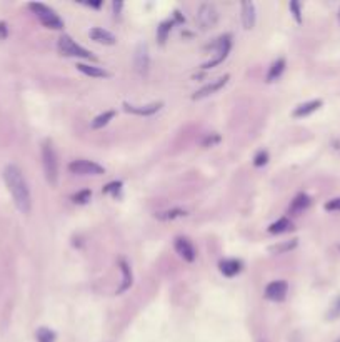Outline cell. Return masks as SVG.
I'll return each instance as SVG.
<instances>
[{
	"mask_svg": "<svg viewBox=\"0 0 340 342\" xmlns=\"http://www.w3.org/2000/svg\"><path fill=\"white\" fill-rule=\"evenodd\" d=\"M218 267H220V272L224 275H227V277H233V275L240 272L242 264H240V260H235V259H225L218 264Z\"/></svg>",
	"mask_w": 340,
	"mask_h": 342,
	"instance_id": "obj_15",
	"label": "cell"
},
{
	"mask_svg": "<svg viewBox=\"0 0 340 342\" xmlns=\"http://www.w3.org/2000/svg\"><path fill=\"white\" fill-rule=\"evenodd\" d=\"M120 189H122V182H110V184L104 187V194H113V196H117L120 192Z\"/></svg>",
	"mask_w": 340,
	"mask_h": 342,
	"instance_id": "obj_28",
	"label": "cell"
},
{
	"mask_svg": "<svg viewBox=\"0 0 340 342\" xmlns=\"http://www.w3.org/2000/svg\"><path fill=\"white\" fill-rule=\"evenodd\" d=\"M119 266H120V270H122V284H120L117 292L120 294L132 286V272H130V267H128V264L125 259H119Z\"/></svg>",
	"mask_w": 340,
	"mask_h": 342,
	"instance_id": "obj_16",
	"label": "cell"
},
{
	"mask_svg": "<svg viewBox=\"0 0 340 342\" xmlns=\"http://www.w3.org/2000/svg\"><path fill=\"white\" fill-rule=\"evenodd\" d=\"M217 142H220V135H217V134H210L204 139L205 147H212V145H215Z\"/></svg>",
	"mask_w": 340,
	"mask_h": 342,
	"instance_id": "obj_31",
	"label": "cell"
},
{
	"mask_svg": "<svg viewBox=\"0 0 340 342\" xmlns=\"http://www.w3.org/2000/svg\"><path fill=\"white\" fill-rule=\"evenodd\" d=\"M113 117H115V110H107V112H104V114L97 115V117L92 120V129H102V127L107 126Z\"/></svg>",
	"mask_w": 340,
	"mask_h": 342,
	"instance_id": "obj_22",
	"label": "cell"
},
{
	"mask_svg": "<svg viewBox=\"0 0 340 342\" xmlns=\"http://www.w3.org/2000/svg\"><path fill=\"white\" fill-rule=\"evenodd\" d=\"M175 251L180 254V257L183 260H187V262H194L195 260V249L194 246L190 244L189 239H185V237H177L175 239Z\"/></svg>",
	"mask_w": 340,
	"mask_h": 342,
	"instance_id": "obj_11",
	"label": "cell"
},
{
	"mask_svg": "<svg viewBox=\"0 0 340 342\" xmlns=\"http://www.w3.org/2000/svg\"><path fill=\"white\" fill-rule=\"evenodd\" d=\"M320 106H322V100H310V102L302 104L294 110V117H307L308 114L317 110Z\"/></svg>",
	"mask_w": 340,
	"mask_h": 342,
	"instance_id": "obj_17",
	"label": "cell"
},
{
	"mask_svg": "<svg viewBox=\"0 0 340 342\" xmlns=\"http://www.w3.org/2000/svg\"><path fill=\"white\" fill-rule=\"evenodd\" d=\"M287 292H288V286L285 281H273L267 286L265 289V297L268 301H273V302H280L287 297Z\"/></svg>",
	"mask_w": 340,
	"mask_h": 342,
	"instance_id": "obj_10",
	"label": "cell"
},
{
	"mask_svg": "<svg viewBox=\"0 0 340 342\" xmlns=\"http://www.w3.org/2000/svg\"><path fill=\"white\" fill-rule=\"evenodd\" d=\"M267 162H268V154L265 152V150H260V152L255 155V159H253V165L255 167H262L267 164Z\"/></svg>",
	"mask_w": 340,
	"mask_h": 342,
	"instance_id": "obj_29",
	"label": "cell"
},
{
	"mask_svg": "<svg viewBox=\"0 0 340 342\" xmlns=\"http://www.w3.org/2000/svg\"><path fill=\"white\" fill-rule=\"evenodd\" d=\"M310 197L307 196V194H299V196L295 197L294 200H292L290 204V212L294 214H299V212H304L305 209L310 205Z\"/></svg>",
	"mask_w": 340,
	"mask_h": 342,
	"instance_id": "obj_19",
	"label": "cell"
},
{
	"mask_svg": "<svg viewBox=\"0 0 340 342\" xmlns=\"http://www.w3.org/2000/svg\"><path fill=\"white\" fill-rule=\"evenodd\" d=\"M294 229V225H292L290 220L287 219V217H282V219H279L277 222H273L270 227H268V232L270 234H284V232H288Z\"/></svg>",
	"mask_w": 340,
	"mask_h": 342,
	"instance_id": "obj_20",
	"label": "cell"
},
{
	"mask_svg": "<svg viewBox=\"0 0 340 342\" xmlns=\"http://www.w3.org/2000/svg\"><path fill=\"white\" fill-rule=\"evenodd\" d=\"M69 170L73 174H79V176H100V174L105 172L102 165H99L93 161H85V159L70 162Z\"/></svg>",
	"mask_w": 340,
	"mask_h": 342,
	"instance_id": "obj_7",
	"label": "cell"
},
{
	"mask_svg": "<svg viewBox=\"0 0 340 342\" xmlns=\"http://www.w3.org/2000/svg\"><path fill=\"white\" fill-rule=\"evenodd\" d=\"M7 37V25L3 22H0V38H5Z\"/></svg>",
	"mask_w": 340,
	"mask_h": 342,
	"instance_id": "obj_35",
	"label": "cell"
},
{
	"mask_svg": "<svg viewBox=\"0 0 340 342\" xmlns=\"http://www.w3.org/2000/svg\"><path fill=\"white\" fill-rule=\"evenodd\" d=\"M42 164H44L47 182H49L50 185H57L58 162H57V154H55V150H54L52 142H44V145H42Z\"/></svg>",
	"mask_w": 340,
	"mask_h": 342,
	"instance_id": "obj_2",
	"label": "cell"
},
{
	"mask_svg": "<svg viewBox=\"0 0 340 342\" xmlns=\"http://www.w3.org/2000/svg\"><path fill=\"white\" fill-rule=\"evenodd\" d=\"M255 5L253 2H244L242 3V24H244V29H253L255 25Z\"/></svg>",
	"mask_w": 340,
	"mask_h": 342,
	"instance_id": "obj_14",
	"label": "cell"
},
{
	"mask_svg": "<svg viewBox=\"0 0 340 342\" xmlns=\"http://www.w3.org/2000/svg\"><path fill=\"white\" fill-rule=\"evenodd\" d=\"M218 22V12L215 5L212 3H202L197 10V24L200 25L202 30L214 29Z\"/></svg>",
	"mask_w": 340,
	"mask_h": 342,
	"instance_id": "obj_6",
	"label": "cell"
},
{
	"mask_svg": "<svg viewBox=\"0 0 340 342\" xmlns=\"http://www.w3.org/2000/svg\"><path fill=\"white\" fill-rule=\"evenodd\" d=\"M77 69L85 73V75L89 77H97V79H102V77H108L110 73L107 71H104V69L100 67H95V65H87V64H77Z\"/></svg>",
	"mask_w": 340,
	"mask_h": 342,
	"instance_id": "obj_18",
	"label": "cell"
},
{
	"mask_svg": "<svg viewBox=\"0 0 340 342\" xmlns=\"http://www.w3.org/2000/svg\"><path fill=\"white\" fill-rule=\"evenodd\" d=\"M134 67L135 71L140 73V75H145L148 72V67H150V54H148V47L147 44L140 42L135 49L134 54Z\"/></svg>",
	"mask_w": 340,
	"mask_h": 342,
	"instance_id": "obj_8",
	"label": "cell"
},
{
	"mask_svg": "<svg viewBox=\"0 0 340 342\" xmlns=\"http://www.w3.org/2000/svg\"><path fill=\"white\" fill-rule=\"evenodd\" d=\"M339 314H340V299L337 301V304H335V309L329 314V317H337Z\"/></svg>",
	"mask_w": 340,
	"mask_h": 342,
	"instance_id": "obj_34",
	"label": "cell"
},
{
	"mask_svg": "<svg viewBox=\"0 0 340 342\" xmlns=\"http://www.w3.org/2000/svg\"><path fill=\"white\" fill-rule=\"evenodd\" d=\"M90 197H92V192L89 189H85L73 196V202H75V204H87V202L90 200Z\"/></svg>",
	"mask_w": 340,
	"mask_h": 342,
	"instance_id": "obj_26",
	"label": "cell"
},
{
	"mask_svg": "<svg viewBox=\"0 0 340 342\" xmlns=\"http://www.w3.org/2000/svg\"><path fill=\"white\" fill-rule=\"evenodd\" d=\"M230 47H232V37H230L229 34H227V36H222L220 38H217V42L212 45V49H215L217 54L214 55L212 60L205 62L202 67L204 69H212V67H215V65L222 64V62L227 59V55H229Z\"/></svg>",
	"mask_w": 340,
	"mask_h": 342,
	"instance_id": "obj_5",
	"label": "cell"
},
{
	"mask_svg": "<svg viewBox=\"0 0 340 342\" xmlns=\"http://www.w3.org/2000/svg\"><path fill=\"white\" fill-rule=\"evenodd\" d=\"M297 246V240H292V242H285V244H280V246H273L270 251L272 252H277V254H282V252H287L290 249H294Z\"/></svg>",
	"mask_w": 340,
	"mask_h": 342,
	"instance_id": "obj_27",
	"label": "cell"
},
{
	"mask_svg": "<svg viewBox=\"0 0 340 342\" xmlns=\"http://www.w3.org/2000/svg\"><path fill=\"white\" fill-rule=\"evenodd\" d=\"M172 25H174V22L172 20H165V22L160 24V27L157 29V38H159L160 44H165L167 37H169V34L172 30Z\"/></svg>",
	"mask_w": 340,
	"mask_h": 342,
	"instance_id": "obj_24",
	"label": "cell"
},
{
	"mask_svg": "<svg viewBox=\"0 0 340 342\" xmlns=\"http://www.w3.org/2000/svg\"><path fill=\"white\" fill-rule=\"evenodd\" d=\"M87 5H90V7H95V9H99V7L102 5V2H87Z\"/></svg>",
	"mask_w": 340,
	"mask_h": 342,
	"instance_id": "obj_36",
	"label": "cell"
},
{
	"mask_svg": "<svg viewBox=\"0 0 340 342\" xmlns=\"http://www.w3.org/2000/svg\"><path fill=\"white\" fill-rule=\"evenodd\" d=\"M290 10H292V14H294V17H295V20L299 22H302V15H300V3L299 2H290Z\"/></svg>",
	"mask_w": 340,
	"mask_h": 342,
	"instance_id": "obj_30",
	"label": "cell"
},
{
	"mask_svg": "<svg viewBox=\"0 0 340 342\" xmlns=\"http://www.w3.org/2000/svg\"><path fill=\"white\" fill-rule=\"evenodd\" d=\"M122 7H124L122 2H113V14L120 15V10H122Z\"/></svg>",
	"mask_w": 340,
	"mask_h": 342,
	"instance_id": "obj_33",
	"label": "cell"
},
{
	"mask_svg": "<svg viewBox=\"0 0 340 342\" xmlns=\"http://www.w3.org/2000/svg\"><path fill=\"white\" fill-rule=\"evenodd\" d=\"M284 71H285V60L284 59L275 60L270 65V71H268V73H267V82H273V80H277L280 75H282Z\"/></svg>",
	"mask_w": 340,
	"mask_h": 342,
	"instance_id": "obj_21",
	"label": "cell"
},
{
	"mask_svg": "<svg viewBox=\"0 0 340 342\" xmlns=\"http://www.w3.org/2000/svg\"><path fill=\"white\" fill-rule=\"evenodd\" d=\"M162 108V102H154L148 104V106H132V104H124V110L130 112V114L135 115H154Z\"/></svg>",
	"mask_w": 340,
	"mask_h": 342,
	"instance_id": "obj_12",
	"label": "cell"
},
{
	"mask_svg": "<svg viewBox=\"0 0 340 342\" xmlns=\"http://www.w3.org/2000/svg\"><path fill=\"white\" fill-rule=\"evenodd\" d=\"M58 52L65 57H79V59H95L87 49H84L82 45L77 44L70 36H62L58 38Z\"/></svg>",
	"mask_w": 340,
	"mask_h": 342,
	"instance_id": "obj_4",
	"label": "cell"
},
{
	"mask_svg": "<svg viewBox=\"0 0 340 342\" xmlns=\"http://www.w3.org/2000/svg\"><path fill=\"white\" fill-rule=\"evenodd\" d=\"M3 179H5V184L9 187V192L17 209L22 214H29L30 209H32V196H30L29 184L23 177L20 167L9 164L3 169Z\"/></svg>",
	"mask_w": 340,
	"mask_h": 342,
	"instance_id": "obj_1",
	"label": "cell"
},
{
	"mask_svg": "<svg viewBox=\"0 0 340 342\" xmlns=\"http://www.w3.org/2000/svg\"><path fill=\"white\" fill-rule=\"evenodd\" d=\"M89 36L93 42H99V44H104V45H113L117 42L115 36L112 32L105 29H100V27H93V29L89 32Z\"/></svg>",
	"mask_w": 340,
	"mask_h": 342,
	"instance_id": "obj_13",
	"label": "cell"
},
{
	"mask_svg": "<svg viewBox=\"0 0 340 342\" xmlns=\"http://www.w3.org/2000/svg\"><path fill=\"white\" fill-rule=\"evenodd\" d=\"M229 79H230L229 75H224V77H218V79L212 80V82L205 84L204 87L200 89V90L195 92V94L192 95V99H194V100H200V99H205V97L215 94V92H218L220 89L225 87L227 82H229Z\"/></svg>",
	"mask_w": 340,
	"mask_h": 342,
	"instance_id": "obj_9",
	"label": "cell"
},
{
	"mask_svg": "<svg viewBox=\"0 0 340 342\" xmlns=\"http://www.w3.org/2000/svg\"><path fill=\"white\" fill-rule=\"evenodd\" d=\"M325 211H340V197L327 202V204H325Z\"/></svg>",
	"mask_w": 340,
	"mask_h": 342,
	"instance_id": "obj_32",
	"label": "cell"
},
{
	"mask_svg": "<svg viewBox=\"0 0 340 342\" xmlns=\"http://www.w3.org/2000/svg\"><path fill=\"white\" fill-rule=\"evenodd\" d=\"M30 10L37 15L38 20L44 24L47 29H54V30H62L64 29V22H62V18L58 17V15L54 12L50 7L44 5V3H29Z\"/></svg>",
	"mask_w": 340,
	"mask_h": 342,
	"instance_id": "obj_3",
	"label": "cell"
},
{
	"mask_svg": "<svg viewBox=\"0 0 340 342\" xmlns=\"http://www.w3.org/2000/svg\"><path fill=\"white\" fill-rule=\"evenodd\" d=\"M183 216H187V212L183 211V209H172V211H163V212L155 214V217H157L159 220H174Z\"/></svg>",
	"mask_w": 340,
	"mask_h": 342,
	"instance_id": "obj_23",
	"label": "cell"
},
{
	"mask_svg": "<svg viewBox=\"0 0 340 342\" xmlns=\"http://www.w3.org/2000/svg\"><path fill=\"white\" fill-rule=\"evenodd\" d=\"M339 17H340V14H339Z\"/></svg>",
	"mask_w": 340,
	"mask_h": 342,
	"instance_id": "obj_37",
	"label": "cell"
},
{
	"mask_svg": "<svg viewBox=\"0 0 340 342\" xmlns=\"http://www.w3.org/2000/svg\"><path fill=\"white\" fill-rule=\"evenodd\" d=\"M35 337H37V342H54L55 341V334L47 327L38 329L37 334H35Z\"/></svg>",
	"mask_w": 340,
	"mask_h": 342,
	"instance_id": "obj_25",
	"label": "cell"
}]
</instances>
